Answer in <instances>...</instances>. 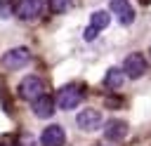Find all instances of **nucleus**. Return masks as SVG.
I'll use <instances>...</instances> for the list:
<instances>
[{"mask_svg": "<svg viewBox=\"0 0 151 146\" xmlns=\"http://www.w3.org/2000/svg\"><path fill=\"white\" fill-rule=\"evenodd\" d=\"M109 9L113 12V16H116L123 26H130V24L134 21V9H132V5H130L127 0H111Z\"/></svg>", "mask_w": 151, "mask_h": 146, "instance_id": "nucleus-8", "label": "nucleus"}, {"mask_svg": "<svg viewBox=\"0 0 151 146\" xmlns=\"http://www.w3.org/2000/svg\"><path fill=\"white\" fill-rule=\"evenodd\" d=\"M28 61H31V52H28L26 47H12L9 52L2 54V61H0V64H2L7 71H19V68H24Z\"/></svg>", "mask_w": 151, "mask_h": 146, "instance_id": "nucleus-2", "label": "nucleus"}, {"mask_svg": "<svg viewBox=\"0 0 151 146\" xmlns=\"http://www.w3.org/2000/svg\"><path fill=\"white\" fill-rule=\"evenodd\" d=\"M123 73H125L127 78H132V80L142 78V75L146 73V59H144L139 52L127 54V57H125V61H123Z\"/></svg>", "mask_w": 151, "mask_h": 146, "instance_id": "nucleus-5", "label": "nucleus"}, {"mask_svg": "<svg viewBox=\"0 0 151 146\" xmlns=\"http://www.w3.org/2000/svg\"><path fill=\"white\" fill-rule=\"evenodd\" d=\"M42 5H45L42 0H17L14 14L19 19H24V21H33V19H38L42 14Z\"/></svg>", "mask_w": 151, "mask_h": 146, "instance_id": "nucleus-4", "label": "nucleus"}, {"mask_svg": "<svg viewBox=\"0 0 151 146\" xmlns=\"http://www.w3.org/2000/svg\"><path fill=\"white\" fill-rule=\"evenodd\" d=\"M125 73H123V68H109L106 71V78H104V85L109 87V89H118V87H123V82H125Z\"/></svg>", "mask_w": 151, "mask_h": 146, "instance_id": "nucleus-12", "label": "nucleus"}, {"mask_svg": "<svg viewBox=\"0 0 151 146\" xmlns=\"http://www.w3.org/2000/svg\"><path fill=\"white\" fill-rule=\"evenodd\" d=\"M54 104H57V101H54L50 94H40L31 106H33V113H35L38 118H50V115L54 113Z\"/></svg>", "mask_w": 151, "mask_h": 146, "instance_id": "nucleus-11", "label": "nucleus"}, {"mask_svg": "<svg viewBox=\"0 0 151 146\" xmlns=\"http://www.w3.org/2000/svg\"><path fill=\"white\" fill-rule=\"evenodd\" d=\"M14 14V2L12 0H0V19H9Z\"/></svg>", "mask_w": 151, "mask_h": 146, "instance_id": "nucleus-14", "label": "nucleus"}, {"mask_svg": "<svg viewBox=\"0 0 151 146\" xmlns=\"http://www.w3.org/2000/svg\"><path fill=\"white\" fill-rule=\"evenodd\" d=\"M64 141H66V132L59 125H50L40 134V144L42 146H64Z\"/></svg>", "mask_w": 151, "mask_h": 146, "instance_id": "nucleus-10", "label": "nucleus"}, {"mask_svg": "<svg viewBox=\"0 0 151 146\" xmlns=\"http://www.w3.org/2000/svg\"><path fill=\"white\" fill-rule=\"evenodd\" d=\"M149 57H151V47H149Z\"/></svg>", "mask_w": 151, "mask_h": 146, "instance_id": "nucleus-15", "label": "nucleus"}, {"mask_svg": "<svg viewBox=\"0 0 151 146\" xmlns=\"http://www.w3.org/2000/svg\"><path fill=\"white\" fill-rule=\"evenodd\" d=\"M40 94H45V85L38 75H26L21 82H19V97L26 99V101H35Z\"/></svg>", "mask_w": 151, "mask_h": 146, "instance_id": "nucleus-3", "label": "nucleus"}, {"mask_svg": "<svg viewBox=\"0 0 151 146\" xmlns=\"http://www.w3.org/2000/svg\"><path fill=\"white\" fill-rule=\"evenodd\" d=\"M76 122H78V127H80V130H85V132H94V130H99V127H101L104 118H101V113H99L97 108H85V111H80V113H78Z\"/></svg>", "mask_w": 151, "mask_h": 146, "instance_id": "nucleus-7", "label": "nucleus"}, {"mask_svg": "<svg viewBox=\"0 0 151 146\" xmlns=\"http://www.w3.org/2000/svg\"><path fill=\"white\" fill-rule=\"evenodd\" d=\"M127 132H130V125L125 120H118V118L116 120H109L106 127H104V137L109 141H123L127 137Z\"/></svg>", "mask_w": 151, "mask_h": 146, "instance_id": "nucleus-9", "label": "nucleus"}, {"mask_svg": "<svg viewBox=\"0 0 151 146\" xmlns=\"http://www.w3.org/2000/svg\"><path fill=\"white\" fill-rule=\"evenodd\" d=\"M109 21H111V14H109V12H104V9L92 12V16H90V26H87V31H85V40L92 42V40L109 26Z\"/></svg>", "mask_w": 151, "mask_h": 146, "instance_id": "nucleus-6", "label": "nucleus"}, {"mask_svg": "<svg viewBox=\"0 0 151 146\" xmlns=\"http://www.w3.org/2000/svg\"><path fill=\"white\" fill-rule=\"evenodd\" d=\"M71 5H73V0H50V9H52V12H57V14L68 12V9H71Z\"/></svg>", "mask_w": 151, "mask_h": 146, "instance_id": "nucleus-13", "label": "nucleus"}, {"mask_svg": "<svg viewBox=\"0 0 151 146\" xmlns=\"http://www.w3.org/2000/svg\"><path fill=\"white\" fill-rule=\"evenodd\" d=\"M83 97H85V92H83V87L80 85H64L59 92H57V106L59 108H64V111H71V108H76L80 101H83Z\"/></svg>", "mask_w": 151, "mask_h": 146, "instance_id": "nucleus-1", "label": "nucleus"}]
</instances>
